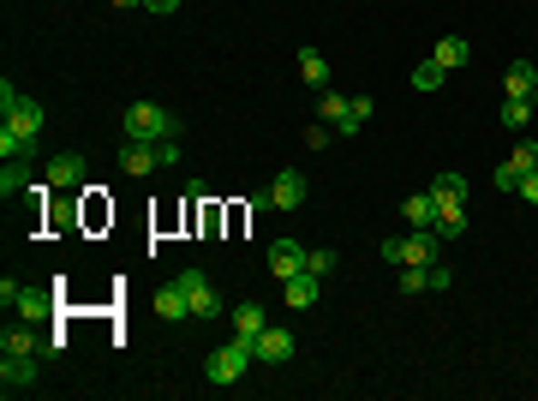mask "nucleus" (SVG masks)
Instances as JSON below:
<instances>
[{"label": "nucleus", "instance_id": "nucleus-8", "mask_svg": "<svg viewBox=\"0 0 538 401\" xmlns=\"http://www.w3.org/2000/svg\"><path fill=\"white\" fill-rule=\"evenodd\" d=\"M305 192H312V186H305V174H299V168H282V174H275V186H269V204H275V210H299V204H305Z\"/></svg>", "mask_w": 538, "mask_h": 401}, {"label": "nucleus", "instance_id": "nucleus-3", "mask_svg": "<svg viewBox=\"0 0 538 401\" xmlns=\"http://www.w3.org/2000/svg\"><path fill=\"white\" fill-rule=\"evenodd\" d=\"M120 132H126V138L156 144V138H174V132H180V120H174L168 108H156V102H132L126 115H120Z\"/></svg>", "mask_w": 538, "mask_h": 401}, {"label": "nucleus", "instance_id": "nucleus-21", "mask_svg": "<svg viewBox=\"0 0 538 401\" xmlns=\"http://www.w3.org/2000/svg\"><path fill=\"white\" fill-rule=\"evenodd\" d=\"M25 192H36L30 186V168L25 162H6V168H0V198H25Z\"/></svg>", "mask_w": 538, "mask_h": 401}, {"label": "nucleus", "instance_id": "nucleus-16", "mask_svg": "<svg viewBox=\"0 0 538 401\" xmlns=\"http://www.w3.org/2000/svg\"><path fill=\"white\" fill-rule=\"evenodd\" d=\"M467 228H473L467 204H443V210H437V228H431V234H437V240H461Z\"/></svg>", "mask_w": 538, "mask_h": 401}, {"label": "nucleus", "instance_id": "nucleus-13", "mask_svg": "<svg viewBox=\"0 0 538 401\" xmlns=\"http://www.w3.org/2000/svg\"><path fill=\"white\" fill-rule=\"evenodd\" d=\"M120 168H126V174H150V168H162V162H156V144L126 138V144H120Z\"/></svg>", "mask_w": 538, "mask_h": 401}, {"label": "nucleus", "instance_id": "nucleus-18", "mask_svg": "<svg viewBox=\"0 0 538 401\" xmlns=\"http://www.w3.org/2000/svg\"><path fill=\"white\" fill-rule=\"evenodd\" d=\"M401 216H407L413 228H437V198H431V192H413V198L401 204Z\"/></svg>", "mask_w": 538, "mask_h": 401}, {"label": "nucleus", "instance_id": "nucleus-19", "mask_svg": "<svg viewBox=\"0 0 538 401\" xmlns=\"http://www.w3.org/2000/svg\"><path fill=\"white\" fill-rule=\"evenodd\" d=\"M299 78L312 90H329V60L317 55V48H299Z\"/></svg>", "mask_w": 538, "mask_h": 401}, {"label": "nucleus", "instance_id": "nucleus-14", "mask_svg": "<svg viewBox=\"0 0 538 401\" xmlns=\"http://www.w3.org/2000/svg\"><path fill=\"white\" fill-rule=\"evenodd\" d=\"M503 85H509V96L538 102V66H533V60H514V66L503 72Z\"/></svg>", "mask_w": 538, "mask_h": 401}, {"label": "nucleus", "instance_id": "nucleus-17", "mask_svg": "<svg viewBox=\"0 0 538 401\" xmlns=\"http://www.w3.org/2000/svg\"><path fill=\"white\" fill-rule=\"evenodd\" d=\"M431 60H437L443 72H454V66H467V60H473V43H467V36H443V43L431 48Z\"/></svg>", "mask_w": 538, "mask_h": 401}, {"label": "nucleus", "instance_id": "nucleus-29", "mask_svg": "<svg viewBox=\"0 0 538 401\" xmlns=\"http://www.w3.org/2000/svg\"><path fill=\"white\" fill-rule=\"evenodd\" d=\"M413 90H443V66L437 60H419V66H413Z\"/></svg>", "mask_w": 538, "mask_h": 401}, {"label": "nucleus", "instance_id": "nucleus-31", "mask_svg": "<svg viewBox=\"0 0 538 401\" xmlns=\"http://www.w3.org/2000/svg\"><path fill=\"white\" fill-rule=\"evenodd\" d=\"M305 144H312V150H329V144H335V126H329V120H317V126H305Z\"/></svg>", "mask_w": 538, "mask_h": 401}, {"label": "nucleus", "instance_id": "nucleus-11", "mask_svg": "<svg viewBox=\"0 0 538 401\" xmlns=\"http://www.w3.org/2000/svg\"><path fill=\"white\" fill-rule=\"evenodd\" d=\"M294 359V330H269L264 324V336H257V366H287Z\"/></svg>", "mask_w": 538, "mask_h": 401}, {"label": "nucleus", "instance_id": "nucleus-26", "mask_svg": "<svg viewBox=\"0 0 538 401\" xmlns=\"http://www.w3.org/2000/svg\"><path fill=\"white\" fill-rule=\"evenodd\" d=\"M347 102H354V96H335V90H317V120H329V126H341V120H347Z\"/></svg>", "mask_w": 538, "mask_h": 401}, {"label": "nucleus", "instance_id": "nucleus-33", "mask_svg": "<svg viewBox=\"0 0 538 401\" xmlns=\"http://www.w3.org/2000/svg\"><path fill=\"white\" fill-rule=\"evenodd\" d=\"M514 198H526V204H538V168H533V174H521V186H514Z\"/></svg>", "mask_w": 538, "mask_h": 401}, {"label": "nucleus", "instance_id": "nucleus-28", "mask_svg": "<svg viewBox=\"0 0 538 401\" xmlns=\"http://www.w3.org/2000/svg\"><path fill=\"white\" fill-rule=\"evenodd\" d=\"M0 354H43V342H36L30 330H6L0 336Z\"/></svg>", "mask_w": 538, "mask_h": 401}, {"label": "nucleus", "instance_id": "nucleus-4", "mask_svg": "<svg viewBox=\"0 0 538 401\" xmlns=\"http://www.w3.org/2000/svg\"><path fill=\"white\" fill-rule=\"evenodd\" d=\"M377 252H383V264H395V270H401V264H437V234L413 228L407 240H383Z\"/></svg>", "mask_w": 538, "mask_h": 401}, {"label": "nucleus", "instance_id": "nucleus-36", "mask_svg": "<svg viewBox=\"0 0 538 401\" xmlns=\"http://www.w3.org/2000/svg\"><path fill=\"white\" fill-rule=\"evenodd\" d=\"M144 6H150V13H156V18H168V13H180V0H144Z\"/></svg>", "mask_w": 538, "mask_h": 401}, {"label": "nucleus", "instance_id": "nucleus-22", "mask_svg": "<svg viewBox=\"0 0 538 401\" xmlns=\"http://www.w3.org/2000/svg\"><path fill=\"white\" fill-rule=\"evenodd\" d=\"M431 198H437V210H443V204H467V174H437Z\"/></svg>", "mask_w": 538, "mask_h": 401}, {"label": "nucleus", "instance_id": "nucleus-1", "mask_svg": "<svg viewBox=\"0 0 538 401\" xmlns=\"http://www.w3.org/2000/svg\"><path fill=\"white\" fill-rule=\"evenodd\" d=\"M252 359H257V336H234L227 347H215V354L204 359V377H210V384H240Z\"/></svg>", "mask_w": 538, "mask_h": 401}, {"label": "nucleus", "instance_id": "nucleus-37", "mask_svg": "<svg viewBox=\"0 0 538 401\" xmlns=\"http://www.w3.org/2000/svg\"><path fill=\"white\" fill-rule=\"evenodd\" d=\"M114 6H144V0H114Z\"/></svg>", "mask_w": 538, "mask_h": 401}, {"label": "nucleus", "instance_id": "nucleus-30", "mask_svg": "<svg viewBox=\"0 0 538 401\" xmlns=\"http://www.w3.org/2000/svg\"><path fill=\"white\" fill-rule=\"evenodd\" d=\"M509 168H514V174H533V168H538V144H533V138H521V144H514Z\"/></svg>", "mask_w": 538, "mask_h": 401}, {"label": "nucleus", "instance_id": "nucleus-23", "mask_svg": "<svg viewBox=\"0 0 538 401\" xmlns=\"http://www.w3.org/2000/svg\"><path fill=\"white\" fill-rule=\"evenodd\" d=\"M227 317H234V336H264V306H257V300L234 306Z\"/></svg>", "mask_w": 538, "mask_h": 401}, {"label": "nucleus", "instance_id": "nucleus-10", "mask_svg": "<svg viewBox=\"0 0 538 401\" xmlns=\"http://www.w3.org/2000/svg\"><path fill=\"white\" fill-rule=\"evenodd\" d=\"M317 294H324V276H312V270H299V276H287V282H282V300L294 306V312L317 306Z\"/></svg>", "mask_w": 538, "mask_h": 401}, {"label": "nucleus", "instance_id": "nucleus-25", "mask_svg": "<svg viewBox=\"0 0 538 401\" xmlns=\"http://www.w3.org/2000/svg\"><path fill=\"white\" fill-rule=\"evenodd\" d=\"M496 120H503L509 132H526V120H533V102H526V96H509L503 108H496Z\"/></svg>", "mask_w": 538, "mask_h": 401}, {"label": "nucleus", "instance_id": "nucleus-6", "mask_svg": "<svg viewBox=\"0 0 538 401\" xmlns=\"http://www.w3.org/2000/svg\"><path fill=\"white\" fill-rule=\"evenodd\" d=\"M0 389H6V396L36 389V354H0Z\"/></svg>", "mask_w": 538, "mask_h": 401}, {"label": "nucleus", "instance_id": "nucleus-35", "mask_svg": "<svg viewBox=\"0 0 538 401\" xmlns=\"http://www.w3.org/2000/svg\"><path fill=\"white\" fill-rule=\"evenodd\" d=\"M18 287H25V282H18V276H6V282H0V306H6V312H13V300H18Z\"/></svg>", "mask_w": 538, "mask_h": 401}, {"label": "nucleus", "instance_id": "nucleus-2", "mask_svg": "<svg viewBox=\"0 0 538 401\" xmlns=\"http://www.w3.org/2000/svg\"><path fill=\"white\" fill-rule=\"evenodd\" d=\"M0 126L25 132V138H43V126H48L43 102H36V96H18V90H13V78L0 85Z\"/></svg>", "mask_w": 538, "mask_h": 401}, {"label": "nucleus", "instance_id": "nucleus-7", "mask_svg": "<svg viewBox=\"0 0 538 401\" xmlns=\"http://www.w3.org/2000/svg\"><path fill=\"white\" fill-rule=\"evenodd\" d=\"M85 180H90V162L78 156V150H66V156L48 162V186H55V192H78Z\"/></svg>", "mask_w": 538, "mask_h": 401}, {"label": "nucleus", "instance_id": "nucleus-20", "mask_svg": "<svg viewBox=\"0 0 538 401\" xmlns=\"http://www.w3.org/2000/svg\"><path fill=\"white\" fill-rule=\"evenodd\" d=\"M0 156H6V162H30V156H36V138H25V132H13V126H0Z\"/></svg>", "mask_w": 538, "mask_h": 401}, {"label": "nucleus", "instance_id": "nucleus-15", "mask_svg": "<svg viewBox=\"0 0 538 401\" xmlns=\"http://www.w3.org/2000/svg\"><path fill=\"white\" fill-rule=\"evenodd\" d=\"M156 317H168V324H180V317H192V300H185V287H180V282L156 287Z\"/></svg>", "mask_w": 538, "mask_h": 401}, {"label": "nucleus", "instance_id": "nucleus-34", "mask_svg": "<svg viewBox=\"0 0 538 401\" xmlns=\"http://www.w3.org/2000/svg\"><path fill=\"white\" fill-rule=\"evenodd\" d=\"M491 180H496V192H514V186H521V174H514V168H509V162H503V168H496V174H491Z\"/></svg>", "mask_w": 538, "mask_h": 401}, {"label": "nucleus", "instance_id": "nucleus-12", "mask_svg": "<svg viewBox=\"0 0 538 401\" xmlns=\"http://www.w3.org/2000/svg\"><path fill=\"white\" fill-rule=\"evenodd\" d=\"M13 312L25 317V324H43V317L55 312V294H43V287H18V300H13Z\"/></svg>", "mask_w": 538, "mask_h": 401}, {"label": "nucleus", "instance_id": "nucleus-27", "mask_svg": "<svg viewBox=\"0 0 538 401\" xmlns=\"http://www.w3.org/2000/svg\"><path fill=\"white\" fill-rule=\"evenodd\" d=\"M401 294H431V276H425V264H401Z\"/></svg>", "mask_w": 538, "mask_h": 401}, {"label": "nucleus", "instance_id": "nucleus-5", "mask_svg": "<svg viewBox=\"0 0 538 401\" xmlns=\"http://www.w3.org/2000/svg\"><path fill=\"white\" fill-rule=\"evenodd\" d=\"M174 282L185 287V300H192V317H204V324H210V317H222V312H227V300L210 287V276H204V270H180Z\"/></svg>", "mask_w": 538, "mask_h": 401}, {"label": "nucleus", "instance_id": "nucleus-24", "mask_svg": "<svg viewBox=\"0 0 538 401\" xmlns=\"http://www.w3.org/2000/svg\"><path fill=\"white\" fill-rule=\"evenodd\" d=\"M371 108H377V102H371V96H354V102H347V120H341V126H335V138H354V132H359V126H365V120H371Z\"/></svg>", "mask_w": 538, "mask_h": 401}, {"label": "nucleus", "instance_id": "nucleus-32", "mask_svg": "<svg viewBox=\"0 0 538 401\" xmlns=\"http://www.w3.org/2000/svg\"><path fill=\"white\" fill-rule=\"evenodd\" d=\"M305 270H312V276H329V270H335V252H305Z\"/></svg>", "mask_w": 538, "mask_h": 401}, {"label": "nucleus", "instance_id": "nucleus-9", "mask_svg": "<svg viewBox=\"0 0 538 401\" xmlns=\"http://www.w3.org/2000/svg\"><path fill=\"white\" fill-rule=\"evenodd\" d=\"M305 270V246L299 240H275L269 246V276H275V282H287V276H299Z\"/></svg>", "mask_w": 538, "mask_h": 401}]
</instances>
